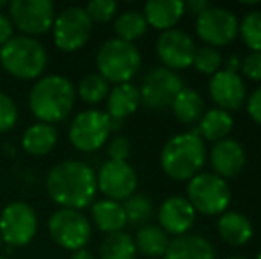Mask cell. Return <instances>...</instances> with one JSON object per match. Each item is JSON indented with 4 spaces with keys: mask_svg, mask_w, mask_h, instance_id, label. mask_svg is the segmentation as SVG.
Wrapping results in <instances>:
<instances>
[{
    "mask_svg": "<svg viewBox=\"0 0 261 259\" xmlns=\"http://www.w3.org/2000/svg\"><path fill=\"white\" fill-rule=\"evenodd\" d=\"M224 69L238 73L240 71V59H238L237 55H229L227 59H224Z\"/></svg>",
    "mask_w": 261,
    "mask_h": 259,
    "instance_id": "cell-41",
    "label": "cell"
},
{
    "mask_svg": "<svg viewBox=\"0 0 261 259\" xmlns=\"http://www.w3.org/2000/svg\"><path fill=\"white\" fill-rule=\"evenodd\" d=\"M0 249H2V236H0Z\"/></svg>",
    "mask_w": 261,
    "mask_h": 259,
    "instance_id": "cell-46",
    "label": "cell"
},
{
    "mask_svg": "<svg viewBox=\"0 0 261 259\" xmlns=\"http://www.w3.org/2000/svg\"><path fill=\"white\" fill-rule=\"evenodd\" d=\"M38 213L25 200H13L0 213V236L9 249L27 247L38 235Z\"/></svg>",
    "mask_w": 261,
    "mask_h": 259,
    "instance_id": "cell-9",
    "label": "cell"
},
{
    "mask_svg": "<svg viewBox=\"0 0 261 259\" xmlns=\"http://www.w3.org/2000/svg\"><path fill=\"white\" fill-rule=\"evenodd\" d=\"M196 210L183 195H169L158 206V227L167 236H185L196 224Z\"/></svg>",
    "mask_w": 261,
    "mask_h": 259,
    "instance_id": "cell-17",
    "label": "cell"
},
{
    "mask_svg": "<svg viewBox=\"0 0 261 259\" xmlns=\"http://www.w3.org/2000/svg\"><path fill=\"white\" fill-rule=\"evenodd\" d=\"M172 114L183 125H194L199 123V119L203 118V114L206 112V105L204 100L197 91L183 87L178 93V96L174 98V101L171 103Z\"/></svg>",
    "mask_w": 261,
    "mask_h": 259,
    "instance_id": "cell-26",
    "label": "cell"
},
{
    "mask_svg": "<svg viewBox=\"0 0 261 259\" xmlns=\"http://www.w3.org/2000/svg\"><path fill=\"white\" fill-rule=\"evenodd\" d=\"M142 55L135 43L110 38L96 52V69L109 83H128L141 71Z\"/></svg>",
    "mask_w": 261,
    "mask_h": 259,
    "instance_id": "cell-5",
    "label": "cell"
},
{
    "mask_svg": "<svg viewBox=\"0 0 261 259\" xmlns=\"http://www.w3.org/2000/svg\"><path fill=\"white\" fill-rule=\"evenodd\" d=\"M148 28L144 14L137 9L123 11L114 20V34L117 39L126 43H135L137 39H141L148 32Z\"/></svg>",
    "mask_w": 261,
    "mask_h": 259,
    "instance_id": "cell-28",
    "label": "cell"
},
{
    "mask_svg": "<svg viewBox=\"0 0 261 259\" xmlns=\"http://www.w3.org/2000/svg\"><path fill=\"white\" fill-rule=\"evenodd\" d=\"M91 220L105 235L124 231L128 225L123 203L110 199H98L91 204Z\"/></svg>",
    "mask_w": 261,
    "mask_h": 259,
    "instance_id": "cell-23",
    "label": "cell"
},
{
    "mask_svg": "<svg viewBox=\"0 0 261 259\" xmlns=\"http://www.w3.org/2000/svg\"><path fill=\"white\" fill-rule=\"evenodd\" d=\"M183 87L185 83L178 73L164 66H156L146 73L141 82V87H139L141 105L151 110H164L171 107V103Z\"/></svg>",
    "mask_w": 261,
    "mask_h": 259,
    "instance_id": "cell-13",
    "label": "cell"
},
{
    "mask_svg": "<svg viewBox=\"0 0 261 259\" xmlns=\"http://www.w3.org/2000/svg\"><path fill=\"white\" fill-rule=\"evenodd\" d=\"M7 16L20 36L38 39L52 31L57 13L50 0H13L7 4Z\"/></svg>",
    "mask_w": 261,
    "mask_h": 259,
    "instance_id": "cell-10",
    "label": "cell"
},
{
    "mask_svg": "<svg viewBox=\"0 0 261 259\" xmlns=\"http://www.w3.org/2000/svg\"><path fill=\"white\" fill-rule=\"evenodd\" d=\"M0 259H9V257H6V256H0Z\"/></svg>",
    "mask_w": 261,
    "mask_h": 259,
    "instance_id": "cell-47",
    "label": "cell"
},
{
    "mask_svg": "<svg viewBox=\"0 0 261 259\" xmlns=\"http://www.w3.org/2000/svg\"><path fill=\"white\" fill-rule=\"evenodd\" d=\"M238 36L251 52H261V11H249L242 18Z\"/></svg>",
    "mask_w": 261,
    "mask_h": 259,
    "instance_id": "cell-32",
    "label": "cell"
},
{
    "mask_svg": "<svg viewBox=\"0 0 261 259\" xmlns=\"http://www.w3.org/2000/svg\"><path fill=\"white\" fill-rule=\"evenodd\" d=\"M117 2L114 0H93L87 4L86 9L87 16L91 18V21L94 23H107V21L114 20L117 14Z\"/></svg>",
    "mask_w": 261,
    "mask_h": 259,
    "instance_id": "cell-34",
    "label": "cell"
},
{
    "mask_svg": "<svg viewBox=\"0 0 261 259\" xmlns=\"http://www.w3.org/2000/svg\"><path fill=\"white\" fill-rule=\"evenodd\" d=\"M208 158L213 174H217L226 181L231 180V178H237L247 163V155H245L244 146L237 138L229 137L215 142L210 149Z\"/></svg>",
    "mask_w": 261,
    "mask_h": 259,
    "instance_id": "cell-18",
    "label": "cell"
},
{
    "mask_svg": "<svg viewBox=\"0 0 261 259\" xmlns=\"http://www.w3.org/2000/svg\"><path fill=\"white\" fill-rule=\"evenodd\" d=\"M75 100L76 91L71 80L62 75H45L29 93V108L39 123L55 126L69 118Z\"/></svg>",
    "mask_w": 261,
    "mask_h": 259,
    "instance_id": "cell-2",
    "label": "cell"
},
{
    "mask_svg": "<svg viewBox=\"0 0 261 259\" xmlns=\"http://www.w3.org/2000/svg\"><path fill=\"white\" fill-rule=\"evenodd\" d=\"M245 107H247V114L251 116L252 121L261 126V85L252 91L251 94H247Z\"/></svg>",
    "mask_w": 261,
    "mask_h": 259,
    "instance_id": "cell-38",
    "label": "cell"
},
{
    "mask_svg": "<svg viewBox=\"0 0 261 259\" xmlns=\"http://www.w3.org/2000/svg\"><path fill=\"white\" fill-rule=\"evenodd\" d=\"M256 259H261V250H259L258 254H256Z\"/></svg>",
    "mask_w": 261,
    "mask_h": 259,
    "instance_id": "cell-45",
    "label": "cell"
},
{
    "mask_svg": "<svg viewBox=\"0 0 261 259\" xmlns=\"http://www.w3.org/2000/svg\"><path fill=\"white\" fill-rule=\"evenodd\" d=\"M206 160V142L197 135L196 130L172 135L160 151L162 170L174 181H190L194 176L203 172Z\"/></svg>",
    "mask_w": 261,
    "mask_h": 259,
    "instance_id": "cell-3",
    "label": "cell"
},
{
    "mask_svg": "<svg viewBox=\"0 0 261 259\" xmlns=\"http://www.w3.org/2000/svg\"><path fill=\"white\" fill-rule=\"evenodd\" d=\"M208 94L217 108L226 112H234L242 108L247 101V87L240 73L220 69L210 76Z\"/></svg>",
    "mask_w": 261,
    "mask_h": 259,
    "instance_id": "cell-16",
    "label": "cell"
},
{
    "mask_svg": "<svg viewBox=\"0 0 261 259\" xmlns=\"http://www.w3.org/2000/svg\"><path fill=\"white\" fill-rule=\"evenodd\" d=\"M76 96L87 105H98L107 100L110 93V83L98 73H89L82 76L76 85Z\"/></svg>",
    "mask_w": 261,
    "mask_h": 259,
    "instance_id": "cell-30",
    "label": "cell"
},
{
    "mask_svg": "<svg viewBox=\"0 0 261 259\" xmlns=\"http://www.w3.org/2000/svg\"><path fill=\"white\" fill-rule=\"evenodd\" d=\"M14 38V25L11 21V18L7 16V13L0 11V46L6 45L9 39Z\"/></svg>",
    "mask_w": 261,
    "mask_h": 259,
    "instance_id": "cell-39",
    "label": "cell"
},
{
    "mask_svg": "<svg viewBox=\"0 0 261 259\" xmlns=\"http://www.w3.org/2000/svg\"><path fill=\"white\" fill-rule=\"evenodd\" d=\"M45 187L59 208L82 211L96 199V170L80 160H64L48 170Z\"/></svg>",
    "mask_w": 261,
    "mask_h": 259,
    "instance_id": "cell-1",
    "label": "cell"
},
{
    "mask_svg": "<svg viewBox=\"0 0 261 259\" xmlns=\"http://www.w3.org/2000/svg\"><path fill=\"white\" fill-rule=\"evenodd\" d=\"M54 45L61 52L73 53L87 45L93 34V21L86 9L79 6H69L55 16L52 27Z\"/></svg>",
    "mask_w": 261,
    "mask_h": 259,
    "instance_id": "cell-11",
    "label": "cell"
},
{
    "mask_svg": "<svg viewBox=\"0 0 261 259\" xmlns=\"http://www.w3.org/2000/svg\"><path fill=\"white\" fill-rule=\"evenodd\" d=\"M217 231L224 243L231 247H244L254 236V225L242 211L227 210L217 220Z\"/></svg>",
    "mask_w": 261,
    "mask_h": 259,
    "instance_id": "cell-20",
    "label": "cell"
},
{
    "mask_svg": "<svg viewBox=\"0 0 261 259\" xmlns=\"http://www.w3.org/2000/svg\"><path fill=\"white\" fill-rule=\"evenodd\" d=\"M69 259H96V256H94V254L91 252V250L80 249V250H76V252H71Z\"/></svg>",
    "mask_w": 261,
    "mask_h": 259,
    "instance_id": "cell-42",
    "label": "cell"
},
{
    "mask_svg": "<svg viewBox=\"0 0 261 259\" xmlns=\"http://www.w3.org/2000/svg\"><path fill=\"white\" fill-rule=\"evenodd\" d=\"M139 178L135 169L128 162H114L107 160L96 170L98 192L105 195V199L123 203L132 197L137 190Z\"/></svg>",
    "mask_w": 261,
    "mask_h": 259,
    "instance_id": "cell-14",
    "label": "cell"
},
{
    "mask_svg": "<svg viewBox=\"0 0 261 259\" xmlns=\"http://www.w3.org/2000/svg\"><path fill=\"white\" fill-rule=\"evenodd\" d=\"M142 14H144L148 27L160 32L171 31V28H176L179 20L185 16V2L181 0H149L144 4Z\"/></svg>",
    "mask_w": 261,
    "mask_h": 259,
    "instance_id": "cell-19",
    "label": "cell"
},
{
    "mask_svg": "<svg viewBox=\"0 0 261 259\" xmlns=\"http://www.w3.org/2000/svg\"><path fill=\"white\" fill-rule=\"evenodd\" d=\"M137 254H142L144 257H164L167 250L171 238L162 231L155 224H146L137 229V235L134 238Z\"/></svg>",
    "mask_w": 261,
    "mask_h": 259,
    "instance_id": "cell-27",
    "label": "cell"
},
{
    "mask_svg": "<svg viewBox=\"0 0 261 259\" xmlns=\"http://www.w3.org/2000/svg\"><path fill=\"white\" fill-rule=\"evenodd\" d=\"M130 153H132V144L126 135H114L107 142L109 160H114V162H128Z\"/></svg>",
    "mask_w": 261,
    "mask_h": 259,
    "instance_id": "cell-36",
    "label": "cell"
},
{
    "mask_svg": "<svg viewBox=\"0 0 261 259\" xmlns=\"http://www.w3.org/2000/svg\"><path fill=\"white\" fill-rule=\"evenodd\" d=\"M208 7H210V2H206V0H189V2H185V13L199 16Z\"/></svg>",
    "mask_w": 261,
    "mask_h": 259,
    "instance_id": "cell-40",
    "label": "cell"
},
{
    "mask_svg": "<svg viewBox=\"0 0 261 259\" xmlns=\"http://www.w3.org/2000/svg\"><path fill=\"white\" fill-rule=\"evenodd\" d=\"M0 66L13 78H41L48 66V52L39 39L14 36L6 45L0 46Z\"/></svg>",
    "mask_w": 261,
    "mask_h": 259,
    "instance_id": "cell-4",
    "label": "cell"
},
{
    "mask_svg": "<svg viewBox=\"0 0 261 259\" xmlns=\"http://www.w3.org/2000/svg\"><path fill=\"white\" fill-rule=\"evenodd\" d=\"M233 128H234L233 116H231L229 112L213 107V108H208L203 114L196 131L204 142H213V144H215V142L224 140V138L229 137Z\"/></svg>",
    "mask_w": 261,
    "mask_h": 259,
    "instance_id": "cell-25",
    "label": "cell"
},
{
    "mask_svg": "<svg viewBox=\"0 0 261 259\" xmlns=\"http://www.w3.org/2000/svg\"><path fill=\"white\" fill-rule=\"evenodd\" d=\"M4 7H7V2H6V0H0V11H2Z\"/></svg>",
    "mask_w": 261,
    "mask_h": 259,
    "instance_id": "cell-43",
    "label": "cell"
},
{
    "mask_svg": "<svg viewBox=\"0 0 261 259\" xmlns=\"http://www.w3.org/2000/svg\"><path fill=\"white\" fill-rule=\"evenodd\" d=\"M100 259H135L137 249H135L134 236L126 231L107 235L100 245Z\"/></svg>",
    "mask_w": 261,
    "mask_h": 259,
    "instance_id": "cell-29",
    "label": "cell"
},
{
    "mask_svg": "<svg viewBox=\"0 0 261 259\" xmlns=\"http://www.w3.org/2000/svg\"><path fill=\"white\" fill-rule=\"evenodd\" d=\"M196 43L179 28H171V31L160 32L155 45V52L162 66L171 71H183V69L192 68L194 55H196Z\"/></svg>",
    "mask_w": 261,
    "mask_h": 259,
    "instance_id": "cell-15",
    "label": "cell"
},
{
    "mask_svg": "<svg viewBox=\"0 0 261 259\" xmlns=\"http://www.w3.org/2000/svg\"><path fill=\"white\" fill-rule=\"evenodd\" d=\"M112 133V119L107 112L87 108L73 118L68 128L71 146L80 153H94L109 142Z\"/></svg>",
    "mask_w": 261,
    "mask_h": 259,
    "instance_id": "cell-7",
    "label": "cell"
},
{
    "mask_svg": "<svg viewBox=\"0 0 261 259\" xmlns=\"http://www.w3.org/2000/svg\"><path fill=\"white\" fill-rule=\"evenodd\" d=\"M187 199L196 213L220 217L231 203V188L226 180L213 172H199L187 181Z\"/></svg>",
    "mask_w": 261,
    "mask_h": 259,
    "instance_id": "cell-6",
    "label": "cell"
},
{
    "mask_svg": "<svg viewBox=\"0 0 261 259\" xmlns=\"http://www.w3.org/2000/svg\"><path fill=\"white\" fill-rule=\"evenodd\" d=\"M192 66L201 75L213 76L217 71H220L224 66L222 53L217 48H212V46H201V48L196 50Z\"/></svg>",
    "mask_w": 261,
    "mask_h": 259,
    "instance_id": "cell-33",
    "label": "cell"
},
{
    "mask_svg": "<svg viewBox=\"0 0 261 259\" xmlns=\"http://www.w3.org/2000/svg\"><path fill=\"white\" fill-rule=\"evenodd\" d=\"M226 259H247V257H240V256H229V257H226Z\"/></svg>",
    "mask_w": 261,
    "mask_h": 259,
    "instance_id": "cell-44",
    "label": "cell"
},
{
    "mask_svg": "<svg viewBox=\"0 0 261 259\" xmlns=\"http://www.w3.org/2000/svg\"><path fill=\"white\" fill-rule=\"evenodd\" d=\"M240 71L251 82H261V52H249L240 61Z\"/></svg>",
    "mask_w": 261,
    "mask_h": 259,
    "instance_id": "cell-37",
    "label": "cell"
},
{
    "mask_svg": "<svg viewBox=\"0 0 261 259\" xmlns=\"http://www.w3.org/2000/svg\"><path fill=\"white\" fill-rule=\"evenodd\" d=\"M18 123V107L16 101L9 94L0 91V133H7Z\"/></svg>",
    "mask_w": 261,
    "mask_h": 259,
    "instance_id": "cell-35",
    "label": "cell"
},
{
    "mask_svg": "<svg viewBox=\"0 0 261 259\" xmlns=\"http://www.w3.org/2000/svg\"><path fill=\"white\" fill-rule=\"evenodd\" d=\"M123 208H124V213H126L128 224L139 225V227L148 224L149 218L155 213L153 200L146 194H137V192L132 197H128L126 200H123Z\"/></svg>",
    "mask_w": 261,
    "mask_h": 259,
    "instance_id": "cell-31",
    "label": "cell"
},
{
    "mask_svg": "<svg viewBox=\"0 0 261 259\" xmlns=\"http://www.w3.org/2000/svg\"><path fill=\"white\" fill-rule=\"evenodd\" d=\"M48 235L61 249L76 252L89 243L93 224L82 211L59 208L48 218Z\"/></svg>",
    "mask_w": 261,
    "mask_h": 259,
    "instance_id": "cell-8",
    "label": "cell"
},
{
    "mask_svg": "<svg viewBox=\"0 0 261 259\" xmlns=\"http://www.w3.org/2000/svg\"><path fill=\"white\" fill-rule=\"evenodd\" d=\"M59 142V130L54 125L46 123H34L21 135V148L31 156H45L57 146Z\"/></svg>",
    "mask_w": 261,
    "mask_h": 259,
    "instance_id": "cell-24",
    "label": "cell"
},
{
    "mask_svg": "<svg viewBox=\"0 0 261 259\" xmlns=\"http://www.w3.org/2000/svg\"><path fill=\"white\" fill-rule=\"evenodd\" d=\"M105 101L107 116L114 121H124L141 107V93H139V87L132 82L117 83L110 87V93Z\"/></svg>",
    "mask_w": 261,
    "mask_h": 259,
    "instance_id": "cell-21",
    "label": "cell"
},
{
    "mask_svg": "<svg viewBox=\"0 0 261 259\" xmlns=\"http://www.w3.org/2000/svg\"><path fill=\"white\" fill-rule=\"evenodd\" d=\"M162 259H217V252L204 236L189 233L171 240Z\"/></svg>",
    "mask_w": 261,
    "mask_h": 259,
    "instance_id": "cell-22",
    "label": "cell"
},
{
    "mask_svg": "<svg viewBox=\"0 0 261 259\" xmlns=\"http://www.w3.org/2000/svg\"><path fill=\"white\" fill-rule=\"evenodd\" d=\"M238 23L240 20L233 11L210 6L199 16H196V34L204 46L219 50L231 45L238 38Z\"/></svg>",
    "mask_w": 261,
    "mask_h": 259,
    "instance_id": "cell-12",
    "label": "cell"
}]
</instances>
